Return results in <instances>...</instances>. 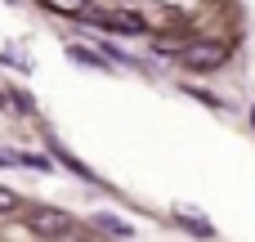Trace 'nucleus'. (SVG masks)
I'll return each instance as SVG.
<instances>
[{
    "instance_id": "7ed1b4c3",
    "label": "nucleus",
    "mask_w": 255,
    "mask_h": 242,
    "mask_svg": "<svg viewBox=\"0 0 255 242\" xmlns=\"http://www.w3.org/2000/svg\"><path fill=\"white\" fill-rule=\"evenodd\" d=\"M94 22L108 27V31H143V18L139 13H99Z\"/></svg>"
},
{
    "instance_id": "423d86ee",
    "label": "nucleus",
    "mask_w": 255,
    "mask_h": 242,
    "mask_svg": "<svg viewBox=\"0 0 255 242\" xmlns=\"http://www.w3.org/2000/svg\"><path fill=\"white\" fill-rule=\"evenodd\" d=\"M45 4L58 13H85V0H45Z\"/></svg>"
},
{
    "instance_id": "6e6552de",
    "label": "nucleus",
    "mask_w": 255,
    "mask_h": 242,
    "mask_svg": "<svg viewBox=\"0 0 255 242\" xmlns=\"http://www.w3.org/2000/svg\"><path fill=\"white\" fill-rule=\"evenodd\" d=\"M0 166H22V157H18V153H9V148H0Z\"/></svg>"
},
{
    "instance_id": "0eeeda50",
    "label": "nucleus",
    "mask_w": 255,
    "mask_h": 242,
    "mask_svg": "<svg viewBox=\"0 0 255 242\" xmlns=\"http://www.w3.org/2000/svg\"><path fill=\"white\" fill-rule=\"evenodd\" d=\"M13 207H18V193H13V189H0V216L13 211Z\"/></svg>"
},
{
    "instance_id": "f257e3e1",
    "label": "nucleus",
    "mask_w": 255,
    "mask_h": 242,
    "mask_svg": "<svg viewBox=\"0 0 255 242\" xmlns=\"http://www.w3.org/2000/svg\"><path fill=\"white\" fill-rule=\"evenodd\" d=\"M229 58V49L224 45H215V40H193V45H184L179 49V63L184 67H193V72H211V67H220Z\"/></svg>"
},
{
    "instance_id": "f03ea898",
    "label": "nucleus",
    "mask_w": 255,
    "mask_h": 242,
    "mask_svg": "<svg viewBox=\"0 0 255 242\" xmlns=\"http://www.w3.org/2000/svg\"><path fill=\"white\" fill-rule=\"evenodd\" d=\"M27 229H31L36 238H63V234H72V216L58 211V207H36V211L27 216Z\"/></svg>"
},
{
    "instance_id": "20e7f679",
    "label": "nucleus",
    "mask_w": 255,
    "mask_h": 242,
    "mask_svg": "<svg viewBox=\"0 0 255 242\" xmlns=\"http://www.w3.org/2000/svg\"><path fill=\"white\" fill-rule=\"evenodd\" d=\"M175 220H179V225H184V229H188L193 238H215V229H211V225H206L202 216H193V211H184V207H175Z\"/></svg>"
},
{
    "instance_id": "39448f33",
    "label": "nucleus",
    "mask_w": 255,
    "mask_h": 242,
    "mask_svg": "<svg viewBox=\"0 0 255 242\" xmlns=\"http://www.w3.org/2000/svg\"><path fill=\"white\" fill-rule=\"evenodd\" d=\"M94 225H99L103 234H117V238H134V229H130V225L121 220V216H99Z\"/></svg>"
},
{
    "instance_id": "1a4fd4ad",
    "label": "nucleus",
    "mask_w": 255,
    "mask_h": 242,
    "mask_svg": "<svg viewBox=\"0 0 255 242\" xmlns=\"http://www.w3.org/2000/svg\"><path fill=\"white\" fill-rule=\"evenodd\" d=\"M251 121H255V108H251Z\"/></svg>"
}]
</instances>
